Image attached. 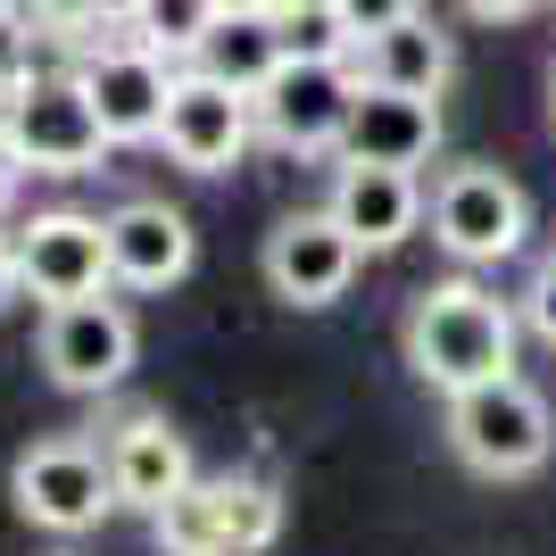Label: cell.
<instances>
[{
  "label": "cell",
  "mask_w": 556,
  "mask_h": 556,
  "mask_svg": "<svg viewBox=\"0 0 556 556\" xmlns=\"http://www.w3.org/2000/svg\"><path fill=\"white\" fill-rule=\"evenodd\" d=\"M399 349H407V374L424 391H473V382H498L515 374V349H523V316L515 300H498L490 282L473 275H448L432 291L407 300V325H399Z\"/></svg>",
  "instance_id": "1"
},
{
  "label": "cell",
  "mask_w": 556,
  "mask_h": 556,
  "mask_svg": "<svg viewBox=\"0 0 556 556\" xmlns=\"http://www.w3.org/2000/svg\"><path fill=\"white\" fill-rule=\"evenodd\" d=\"M441 441L465 473L482 482H532L540 465L556 457V407L540 382L523 374H498V382H473V391L448 399L441 416Z\"/></svg>",
  "instance_id": "2"
},
{
  "label": "cell",
  "mask_w": 556,
  "mask_h": 556,
  "mask_svg": "<svg viewBox=\"0 0 556 556\" xmlns=\"http://www.w3.org/2000/svg\"><path fill=\"white\" fill-rule=\"evenodd\" d=\"M9 507L50 540H84L116 515V482H109V448L84 432H50L9 465Z\"/></svg>",
  "instance_id": "3"
},
{
  "label": "cell",
  "mask_w": 556,
  "mask_h": 556,
  "mask_svg": "<svg viewBox=\"0 0 556 556\" xmlns=\"http://www.w3.org/2000/svg\"><path fill=\"white\" fill-rule=\"evenodd\" d=\"M0 125H9V141H17L25 175H59V184H67V175H100V159L116 150L75 67L25 75L17 92L0 100Z\"/></svg>",
  "instance_id": "4"
},
{
  "label": "cell",
  "mask_w": 556,
  "mask_h": 556,
  "mask_svg": "<svg viewBox=\"0 0 556 556\" xmlns=\"http://www.w3.org/2000/svg\"><path fill=\"white\" fill-rule=\"evenodd\" d=\"M424 225H432V241L473 275V266L523 257V241H532V200H523V184H515L507 166L465 159L432 184V216H424Z\"/></svg>",
  "instance_id": "5"
},
{
  "label": "cell",
  "mask_w": 556,
  "mask_h": 556,
  "mask_svg": "<svg viewBox=\"0 0 556 556\" xmlns=\"http://www.w3.org/2000/svg\"><path fill=\"white\" fill-rule=\"evenodd\" d=\"M366 92L357 59H282L266 84H257V134L291 150V159H341V134H349V109Z\"/></svg>",
  "instance_id": "6"
},
{
  "label": "cell",
  "mask_w": 556,
  "mask_h": 556,
  "mask_svg": "<svg viewBox=\"0 0 556 556\" xmlns=\"http://www.w3.org/2000/svg\"><path fill=\"white\" fill-rule=\"evenodd\" d=\"M17 291L42 307H67V300H100L116 282L109 266V216H84V208H42L25 216L17 232Z\"/></svg>",
  "instance_id": "7"
},
{
  "label": "cell",
  "mask_w": 556,
  "mask_h": 556,
  "mask_svg": "<svg viewBox=\"0 0 556 556\" xmlns=\"http://www.w3.org/2000/svg\"><path fill=\"white\" fill-rule=\"evenodd\" d=\"M257 141V109L250 92L216 84L208 67H175V92H166V116H159V150L184 175H232Z\"/></svg>",
  "instance_id": "8"
},
{
  "label": "cell",
  "mask_w": 556,
  "mask_h": 556,
  "mask_svg": "<svg viewBox=\"0 0 556 556\" xmlns=\"http://www.w3.org/2000/svg\"><path fill=\"white\" fill-rule=\"evenodd\" d=\"M42 374L59 382V391H75V399H100V391H116L125 374H134V349H141V332H134V316L100 291V300H67V307H42Z\"/></svg>",
  "instance_id": "9"
},
{
  "label": "cell",
  "mask_w": 556,
  "mask_h": 556,
  "mask_svg": "<svg viewBox=\"0 0 556 556\" xmlns=\"http://www.w3.org/2000/svg\"><path fill=\"white\" fill-rule=\"evenodd\" d=\"M257 266H266V291H275L282 307H332V300H349L366 250H357V232L332 208H300V216H282V225L266 232Z\"/></svg>",
  "instance_id": "10"
},
{
  "label": "cell",
  "mask_w": 556,
  "mask_h": 556,
  "mask_svg": "<svg viewBox=\"0 0 556 556\" xmlns=\"http://www.w3.org/2000/svg\"><path fill=\"white\" fill-rule=\"evenodd\" d=\"M75 75H84V92H92L100 125H109L116 150H134V141H159V116H166V92H175V67H166L150 42H100L75 59Z\"/></svg>",
  "instance_id": "11"
},
{
  "label": "cell",
  "mask_w": 556,
  "mask_h": 556,
  "mask_svg": "<svg viewBox=\"0 0 556 556\" xmlns=\"http://www.w3.org/2000/svg\"><path fill=\"white\" fill-rule=\"evenodd\" d=\"M332 216L357 232L366 257H391L399 241H416V225L432 216V191H424L416 166H366V159H341L332 166Z\"/></svg>",
  "instance_id": "12"
},
{
  "label": "cell",
  "mask_w": 556,
  "mask_h": 556,
  "mask_svg": "<svg viewBox=\"0 0 556 556\" xmlns=\"http://www.w3.org/2000/svg\"><path fill=\"white\" fill-rule=\"evenodd\" d=\"M191 257H200V232H191L184 208H166V200H125L109 216V266L125 291H175L191 275Z\"/></svg>",
  "instance_id": "13"
},
{
  "label": "cell",
  "mask_w": 556,
  "mask_h": 556,
  "mask_svg": "<svg viewBox=\"0 0 556 556\" xmlns=\"http://www.w3.org/2000/svg\"><path fill=\"white\" fill-rule=\"evenodd\" d=\"M109 482H116V507H134V515H159L175 490H191L200 473H191V448H184V432L166 416H125L109 432Z\"/></svg>",
  "instance_id": "14"
},
{
  "label": "cell",
  "mask_w": 556,
  "mask_h": 556,
  "mask_svg": "<svg viewBox=\"0 0 556 556\" xmlns=\"http://www.w3.org/2000/svg\"><path fill=\"white\" fill-rule=\"evenodd\" d=\"M432 150H441V100L391 92V84H366V92H357L349 134H341V159H366V166H424Z\"/></svg>",
  "instance_id": "15"
},
{
  "label": "cell",
  "mask_w": 556,
  "mask_h": 556,
  "mask_svg": "<svg viewBox=\"0 0 556 556\" xmlns=\"http://www.w3.org/2000/svg\"><path fill=\"white\" fill-rule=\"evenodd\" d=\"M357 75L391 84V92H416V100H441L448 75H457V42L416 9V17H399V25H382V34L357 42Z\"/></svg>",
  "instance_id": "16"
},
{
  "label": "cell",
  "mask_w": 556,
  "mask_h": 556,
  "mask_svg": "<svg viewBox=\"0 0 556 556\" xmlns=\"http://www.w3.org/2000/svg\"><path fill=\"white\" fill-rule=\"evenodd\" d=\"M282 59H291V50H282V25H275V17H216V34L200 42V59H191V67H208L216 84H232V92L257 100V84H266Z\"/></svg>",
  "instance_id": "17"
},
{
  "label": "cell",
  "mask_w": 556,
  "mask_h": 556,
  "mask_svg": "<svg viewBox=\"0 0 556 556\" xmlns=\"http://www.w3.org/2000/svg\"><path fill=\"white\" fill-rule=\"evenodd\" d=\"M150 540H159V556H232V532H225V490H216V482L175 490V498L150 515Z\"/></svg>",
  "instance_id": "18"
},
{
  "label": "cell",
  "mask_w": 556,
  "mask_h": 556,
  "mask_svg": "<svg viewBox=\"0 0 556 556\" xmlns=\"http://www.w3.org/2000/svg\"><path fill=\"white\" fill-rule=\"evenodd\" d=\"M216 17H225L216 0H141L125 34H134V42H150L166 67H191V59H200V42L216 34Z\"/></svg>",
  "instance_id": "19"
},
{
  "label": "cell",
  "mask_w": 556,
  "mask_h": 556,
  "mask_svg": "<svg viewBox=\"0 0 556 556\" xmlns=\"http://www.w3.org/2000/svg\"><path fill=\"white\" fill-rule=\"evenodd\" d=\"M225 490V532H232V556H266L282 540V490L257 482V473H216Z\"/></svg>",
  "instance_id": "20"
},
{
  "label": "cell",
  "mask_w": 556,
  "mask_h": 556,
  "mask_svg": "<svg viewBox=\"0 0 556 556\" xmlns=\"http://www.w3.org/2000/svg\"><path fill=\"white\" fill-rule=\"evenodd\" d=\"M282 25V50L300 59H357V34L341 25V9H275Z\"/></svg>",
  "instance_id": "21"
},
{
  "label": "cell",
  "mask_w": 556,
  "mask_h": 556,
  "mask_svg": "<svg viewBox=\"0 0 556 556\" xmlns=\"http://www.w3.org/2000/svg\"><path fill=\"white\" fill-rule=\"evenodd\" d=\"M515 316H523V332H532V341L556 349V250L540 257L532 275H523V291H515Z\"/></svg>",
  "instance_id": "22"
},
{
  "label": "cell",
  "mask_w": 556,
  "mask_h": 556,
  "mask_svg": "<svg viewBox=\"0 0 556 556\" xmlns=\"http://www.w3.org/2000/svg\"><path fill=\"white\" fill-rule=\"evenodd\" d=\"M25 75H34V17L17 0H0V100L17 92Z\"/></svg>",
  "instance_id": "23"
},
{
  "label": "cell",
  "mask_w": 556,
  "mask_h": 556,
  "mask_svg": "<svg viewBox=\"0 0 556 556\" xmlns=\"http://www.w3.org/2000/svg\"><path fill=\"white\" fill-rule=\"evenodd\" d=\"M341 9V25L366 42V34H382V25H399V17H416V0H332Z\"/></svg>",
  "instance_id": "24"
},
{
  "label": "cell",
  "mask_w": 556,
  "mask_h": 556,
  "mask_svg": "<svg viewBox=\"0 0 556 556\" xmlns=\"http://www.w3.org/2000/svg\"><path fill=\"white\" fill-rule=\"evenodd\" d=\"M134 9L141 0H67V17H84V25H134Z\"/></svg>",
  "instance_id": "25"
},
{
  "label": "cell",
  "mask_w": 556,
  "mask_h": 556,
  "mask_svg": "<svg viewBox=\"0 0 556 556\" xmlns=\"http://www.w3.org/2000/svg\"><path fill=\"white\" fill-rule=\"evenodd\" d=\"M540 0H465V17H482V25H515V17H532Z\"/></svg>",
  "instance_id": "26"
},
{
  "label": "cell",
  "mask_w": 556,
  "mask_h": 556,
  "mask_svg": "<svg viewBox=\"0 0 556 556\" xmlns=\"http://www.w3.org/2000/svg\"><path fill=\"white\" fill-rule=\"evenodd\" d=\"M17 184H25V159H17V141H9V125H0V208L17 200Z\"/></svg>",
  "instance_id": "27"
},
{
  "label": "cell",
  "mask_w": 556,
  "mask_h": 556,
  "mask_svg": "<svg viewBox=\"0 0 556 556\" xmlns=\"http://www.w3.org/2000/svg\"><path fill=\"white\" fill-rule=\"evenodd\" d=\"M216 9H225V17H275L282 0H216Z\"/></svg>",
  "instance_id": "28"
},
{
  "label": "cell",
  "mask_w": 556,
  "mask_h": 556,
  "mask_svg": "<svg viewBox=\"0 0 556 556\" xmlns=\"http://www.w3.org/2000/svg\"><path fill=\"white\" fill-rule=\"evenodd\" d=\"M282 9H332V0H282Z\"/></svg>",
  "instance_id": "29"
},
{
  "label": "cell",
  "mask_w": 556,
  "mask_h": 556,
  "mask_svg": "<svg viewBox=\"0 0 556 556\" xmlns=\"http://www.w3.org/2000/svg\"><path fill=\"white\" fill-rule=\"evenodd\" d=\"M548 125H556V109H548Z\"/></svg>",
  "instance_id": "30"
}]
</instances>
